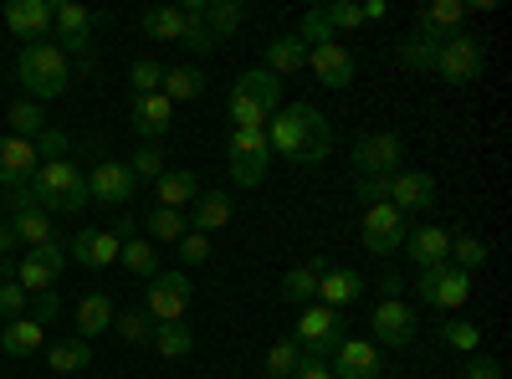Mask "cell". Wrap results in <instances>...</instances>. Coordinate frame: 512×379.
I'll use <instances>...</instances> for the list:
<instances>
[{
    "label": "cell",
    "instance_id": "cell-1",
    "mask_svg": "<svg viewBox=\"0 0 512 379\" xmlns=\"http://www.w3.org/2000/svg\"><path fill=\"white\" fill-rule=\"evenodd\" d=\"M267 144H272V159L282 154L292 164H303V170H313V164L333 154V123L313 103H282L267 123Z\"/></svg>",
    "mask_w": 512,
    "mask_h": 379
},
{
    "label": "cell",
    "instance_id": "cell-2",
    "mask_svg": "<svg viewBox=\"0 0 512 379\" xmlns=\"http://www.w3.org/2000/svg\"><path fill=\"white\" fill-rule=\"evenodd\" d=\"M31 200L47 210V216H82L93 200H88V175L67 159H47V164H36V175H31Z\"/></svg>",
    "mask_w": 512,
    "mask_h": 379
},
{
    "label": "cell",
    "instance_id": "cell-3",
    "mask_svg": "<svg viewBox=\"0 0 512 379\" xmlns=\"http://www.w3.org/2000/svg\"><path fill=\"white\" fill-rule=\"evenodd\" d=\"M16 77H21L31 103H47V98H62L72 88V62L57 41H26L16 57Z\"/></svg>",
    "mask_w": 512,
    "mask_h": 379
},
{
    "label": "cell",
    "instance_id": "cell-4",
    "mask_svg": "<svg viewBox=\"0 0 512 379\" xmlns=\"http://www.w3.org/2000/svg\"><path fill=\"white\" fill-rule=\"evenodd\" d=\"M190 303H195L190 272H154V277L144 282V313H149L154 323H185Z\"/></svg>",
    "mask_w": 512,
    "mask_h": 379
},
{
    "label": "cell",
    "instance_id": "cell-5",
    "mask_svg": "<svg viewBox=\"0 0 512 379\" xmlns=\"http://www.w3.org/2000/svg\"><path fill=\"white\" fill-rule=\"evenodd\" d=\"M226 159H231V175L241 190H256L272 170V144H267V129H231L226 139Z\"/></svg>",
    "mask_w": 512,
    "mask_h": 379
},
{
    "label": "cell",
    "instance_id": "cell-6",
    "mask_svg": "<svg viewBox=\"0 0 512 379\" xmlns=\"http://www.w3.org/2000/svg\"><path fill=\"white\" fill-rule=\"evenodd\" d=\"M487 67V47H482V36L472 31H451L441 41V57H436V77L451 82V88H466V82H477Z\"/></svg>",
    "mask_w": 512,
    "mask_h": 379
},
{
    "label": "cell",
    "instance_id": "cell-7",
    "mask_svg": "<svg viewBox=\"0 0 512 379\" xmlns=\"http://www.w3.org/2000/svg\"><path fill=\"white\" fill-rule=\"evenodd\" d=\"M415 298H420L425 308H436V313H456V308H466V298H472V272L441 262V267H431V272H420Z\"/></svg>",
    "mask_w": 512,
    "mask_h": 379
},
{
    "label": "cell",
    "instance_id": "cell-8",
    "mask_svg": "<svg viewBox=\"0 0 512 379\" xmlns=\"http://www.w3.org/2000/svg\"><path fill=\"white\" fill-rule=\"evenodd\" d=\"M344 339H349L344 318H338L333 308H323V303H308L303 318H297V333H292V344L303 349V354H313V359H333V349L344 344Z\"/></svg>",
    "mask_w": 512,
    "mask_h": 379
},
{
    "label": "cell",
    "instance_id": "cell-9",
    "mask_svg": "<svg viewBox=\"0 0 512 379\" xmlns=\"http://www.w3.org/2000/svg\"><path fill=\"white\" fill-rule=\"evenodd\" d=\"M62 272H67V241L62 236L47 241V246H31L26 257L16 262V282L31 292V298H36V292H52Z\"/></svg>",
    "mask_w": 512,
    "mask_h": 379
},
{
    "label": "cell",
    "instance_id": "cell-10",
    "mask_svg": "<svg viewBox=\"0 0 512 379\" xmlns=\"http://www.w3.org/2000/svg\"><path fill=\"white\" fill-rule=\"evenodd\" d=\"M6 221H11V231H16V241H21L26 251H31V246H47V241H57L52 216H47V210H41V205L31 200V190H26V185L6 195Z\"/></svg>",
    "mask_w": 512,
    "mask_h": 379
},
{
    "label": "cell",
    "instance_id": "cell-11",
    "mask_svg": "<svg viewBox=\"0 0 512 379\" xmlns=\"http://www.w3.org/2000/svg\"><path fill=\"white\" fill-rule=\"evenodd\" d=\"M349 159H354V175H400L405 139L400 134H359Z\"/></svg>",
    "mask_w": 512,
    "mask_h": 379
},
{
    "label": "cell",
    "instance_id": "cell-12",
    "mask_svg": "<svg viewBox=\"0 0 512 379\" xmlns=\"http://www.w3.org/2000/svg\"><path fill=\"white\" fill-rule=\"evenodd\" d=\"M369 328H374L369 344H384V349H405V344H415V333H420L415 308L405 298H379V308L369 313Z\"/></svg>",
    "mask_w": 512,
    "mask_h": 379
},
{
    "label": "cell",
    "instance_id": "cell-13",
    "mask_svg": "<svg viewBox=\"0 0 512 379\" xmlns=\"http://www.w3.org/2000/svg\"><path fill=\"white\" fill-rule=\"evenodd\" d=\"M359 231H364V246L374 251V257H395V251H405L410 221L400 216L395 205H369L364 221H359Z\"/></svg>",
    "mask_w": 512,
    "mask_h": 379
},
{
    "label": "cell",
    "instance_id": "cell-14",
    "mask_svg": "<svg viewBox=\"0 0 512 379\" xmlns=\"http://www.w3.org/2000/svg\"><path fill=\"white\" fill-rule=\"evenodd\" d=\"M139 190L134 170H128V159H103L93 164V175H88V200L93 205H128Z\"/></svg>",
    "mask_w": 512,
    "mask_h": 379
},
{
    "label": "cell",
    "instance_id": "cell-15",
    "mask_svg": "<svg viewBox=\"0 0 512 379\" xmlns=\"http://www.w3.org/2000/svg\"><path fill=\"white\" fill-rule=\"evenodd\" d=\"M308 72L323 82V88L344 93L349 82L359 77V62H354V52L344 47V41H323V47H313V52H308Z\"/></svg>",
    "mask_w": 512,
    "mask_h": 379
},
{
    "label": "cell",
    "instance_id": "cell-16",
    "mask_svg": "<svg viewBox=\"0 0 512 379\" xmlns=\"http://www.w3.org/2000/svg\"><path fill=\"white\" fill-rule=\"evenodd\" d=\"M118 251H123V241H118L113 231L82 226V231H72V241H67V262L88 267V272H103V267H113V262H118Z\"/></svg>",
    "mask_w": 512,
    "mask_h": 379
},
{
    "label": "cell",
    "instance_id": "cell-17",
    "mask_svg": "<svg viewBox=\"0 0 512 379\" xmlns=\"http://www.w3.org/2000/svg\"><path fill=\"white\" fill-rule=\"evenodd\" d=\"M333 379H384V359H379V344L369 339H344L328 359Z\"/></svg>",
    "mask_w": 512,
    "mask_h": 379
},
{
    "label": "cell",
    "instance_id": "cell-18",
    "mask_svg": "<svg viewBox=\"0 0 512 379\" xmlns=\"http://www.w3.org/2000/svg\"><path fill=\"white\" fill-rule=\"evenodd\" d=\"M36 144L31 139H16V134H0V190H21V185H31V175H36Z\"/></svg>",
    "mask_w": 512,
    "mask_h": 379
},
{
    "label": "cell",
    "instance_id": "cell-19",
    "mask_svg": "<svg viewBox=\"0 0 512 379\" xmlns=\"http://www.w3.org/2000/svg\"><path fill=\"white\" fill-rule=\"evenodd\" d=\"M93 11L77 6V0H52V31H57V47L67 52H88V31H93Z\"/></svg>",
    "mask_w": 512,
    "mask_h": 379
},
{
    "label": "cell",
    "instance_id": "cell-20",
    "mask_svg": "<svg viewBox=\"0 0 512 379\" xmlns=\"http://www.w3.org/2000/svg\"><path fill=\"white\" fill-rule=\"evenodd\" d=\"M128 118H134V134H139L144 144H159L169 129H175V103H169L164 93H144V98H134Z\"/></svg>",
    "mask_w": 512,
    "mask_h": 379
},
{
    "label": "cell",
    "instance_id": "cell-21",
    "mask_svg": "<svg viewBox=\"0 0 512 379\" xmlns=\"http://www.w3.org/2000/svg\"><path fill=\"white\" fill-rule=\"evenodd\" d=\"M390 205L400 210V216H410V210H431L436 205V180L425 175V170L390 175Z\"/></svg>",
    "mask_w": 512,
    "mask_h": 379
},
{
    "label": "cell",
    "instance_id": "cell-22",
    "mask_svg": "<svg viewBox=\"0 0 512 379\" xmlns=\"http://www.w3.org/2000/svg\"><path fill=\"white\" fill-rule=\"evenodd\" d=\"M231 216H236V200H231V190H200V195H195V205L185 210L190 231H200V236H210V231L231 226Z\"/></svg>",
    "mask_w": 512,
    "mask_h": 379
},
{
    "label": "cell",
    "instance_id": "cell-23",
    "mask_svg": "<svg viewBox=\"0 0 512 379\" xmlns=\"http://www.w3.org/2000/svg\"><path fill=\"white\" fill-rule=\"evenodd\" d=\"M405 257H410L420 272H431V267L451 262V231H441V226H410Z\"/></svg>",
    "mask_w": 512,
    "mask_h": 379
},
{
    "label": "cell",
    "instance_id": "cell-24",
    "mask_svg": "<svg viewBox=\"0 0 512 379\" xmlns=\"http://www.w3.org/2000/svg\"><path fill=\"white\" fill-rule=\"evenodd\" d=\"M6 26L21 41H47V31H52V0H11V6H6Z\"/></svg>",
    "mask_w": 512,
    "mask_h": 379
},
{
    "label": "cell",
    "instance_id": "cell-25",
    "mask_svg": "<svg viewBox=\"0 0 512 379\" xmlns=\"http://www.w3.org/2000/svg\"><path fill=\"white\" fill-rule=\"evenodd\" d=\"M441 31H431V26H420L415 21V31L405 36V41H395V57L410 67V72H436V57H441Z\"/></svg>",
    "mask_w": 512,
    "mask_h": 379
},
{
    "label": "cell",
    "instance_id": "cell-26",
    "mask_svg": "<svg viewBox=\"0 0 512 379\" xmlns=\"http://www.w3.org/2000/svg\"><path fill=\"white\" fill-rule=\"evenodd\" d=\"M41 349H47V328H41L31 313H21V318H11L6 328H0V354L31 359V354H41Z\"/></svg>",
    "mask_w": 512,
    "mask_h": 379
},
{
    "label": "cell",
    "instance_id": "cell-27",
    "mask_svg": "<svg viewBox=\"0 0 512 379\" xmlns=\"http://www.w3.org/2000/svg\"><path fill=\"white\" fill-rule=\"evenodd\" d=\"M359 292H364V277L354 272V267H328L323 277H318V303L323 308H349V303H359Z\"/></svg>",
    "mask_w": 512,
    "mask_h": 379
},
{
    "label": "cell",
    "instance_id": "cell-28",
    "mask_svg": "<svg viewBox=\"0 0 512 379\" xmlns=\"http://www.w3.org/2000/svg\"><path fill=\"white\" fill-rule=\"evenodd\" d=\"M328 267H333V262L318 257V262H308V267L282 272V282H277V303H318V277H323Z\"/></svg>",
    "mask_w": 512,
    "mask_h": 379
},
{
    "label": "cell",
    "instance_id": "cell-29",
    "mask_svg": "<svg viewBox=\"0 0 512 379\" xmlns=\"http://www.w3.org/2000/svg\"><path fill=\"white\" fill-rule=\"evenodd\" d=\"M41 354H47V369H52V374H82V369L93 364V344L77 339V333H67V339H52Z\"/></svg>",
    "mask_w": 512,
    "mask_h": 379
},
{
    "label": "cell",
    "instance_id": "cell-30",
    "mask_svg": "<svg viewBox=\"0 0 512 379\" xmlns=\"http://www.w3.org/2000/svg\"><path fill=\"white\" fill-rule=\"evenodd\" d=\"M113 298H108V292H88V298H82L77 303V339H98V333H113Z\"/></svg>",
    "mask_w": 512,
    "mask_h": 379
},
{
    "label": "cell",
    "instance_id": "cell-31",
    "mask_svg": "<svg viewBox=\"0 0 512 379\" xmlns=\"http://www.w3.org/2000/svg\"><path fill=\"white\" fill-rule=\"evenodd\" d=\"M303 67H308V47H303V36H297V31H282L277 41H267V72L272 77H292Z\"/></svg>",
    "mask_w": 512,
    "mask_h": 379
},
{
    "label": "cell",
    "instance_id": "cell-32",
    "mask_svg": "<svg viewBox=\"0 0 512 379\" xmlns=\"http://www.w3.org/2000/svg\"><path fill=\"white\" fill-rule=\"evenodd\" d=\"M195 195H200V185H195V170H164V175L154 180V205H169V210H190V205H195Z\"/></svg>",
    "mask_w": 512,
    "mask_h": 379
},
{
    "label": "cell",
    "instance_id": "cell-33",
    "mask_svg": "<svg viewBox=\"0 0 512 379\" xmlns=\"http://www.w3.org/2000/svg\"><path fill=\"white\" fill-rule=\"evenodd\" d=\"M231 93H241V98H251V103H262L267 113H277V108H282V77H272L267 67H251V72L236 77Z\"/></svg>",
    "mask_w": 512,
    "mask_h": 379
},
{
    "label": "cell",
    "instance_id": "cell-34",
    "mask_svg": "<svg viewBox=\"0 0 512 379\" xmlns=\"http://www.w3.org/2000/svg\"><path fill=\"white\" fill-rule=\"evenodd\" d=\"M185 231H190L185 210H169V205H154L149 221H144V241H154V246H175Z\"/></svg>",
    "mask_w": 512,
    "mask_h": 379
},
{
    "label": "cell",
    "instance_id": "cell-35",
    "mask_svg": "<svg viewBox=\"0 0 512 379\" xmlns=\"http://www.w3.org/2000/svg\"><path fill=\"white\" fill-rule=\"evenodd\" d=\"M154 354L159 359H190L195 354V328H185V323H154Z\"/></svg>",
    "mask_w": 512,
    "mask_h": 379
},
{
    "label": "cell",
    "instance_id": "cell-36",
    "mask_svg": "<svg viewBox=\"0 0 512 379\" xmlns=\"http://www.w3.org/2000/svg\"><path fill=\"white\" fill-rule=\"evenodd\" d=\"M159 93H164L169 103H195V98L205 93V72H200V67H169Z\"/></svg>",
    "mask_w": 512,
    "mask_h": 379
},
{
    "label": "cell",
    "instance_id": "cell-37",
    "mask_svg": "<svg viewBox=\"0 0 512 379\" xmlns=\"http://www.w3.org/2000/svg\"><path fill=\"white\" fill-rule=\"evenodd\" d=\"M144 36H154V41H175L180 47V36H185V16H180V6H154V11H144Z\"/></svg>",
    "mask_w": 512,
    "mask_h": 379
},
{
    "label": "cell",
    "instance_id": "cell-38",
    "mask_svg": "<svg viewBox=\"0 0 512 379\" xmlns=\"http://www.w3.org/2000/svg\"><path fill=\"white\" fill-rule=\"evenodd\" d=\"M466 11H472V6H461V0H431V6H425L415 21L431 26V31H441V36H451V31H461Z\"/></svg>",
    "mask_w": 512,
    "mask_h": 379
},
{
    "label": "cell",
    "instance_id": "cell-39",
    "mask_svg": "<svg viewBox=\"0 0 512 379\" xmlns=\"http://www.w3.org/2000/svg\"><path fill=\"white\" fill-rule=\"evenodd\" d=\"M118 262L128 267V272H134V277H154L159 272V246L154 241H144V236H134V241H123V251H118Z\"/></svg>",
    "mask_w": 512,
    "mask_h": 379
},
{
    "label": "cell",
    "instance_id": "cell-40",
    "mask_svg": "<svg viewBox=\"0 0 512 379\" xmlns=\"http://www.w3.org/2000/svg\"><path fill=\"white\" fill-rule=\"evenodd\" d=\"M241 21H246V6H241V0H210V6H205V31L216 36V41H226Z\"/></svg>",
    "mask_w": 512,
    "mask_h": 379
},
{
    "label": "cell",
    "instance_id": "cell-41",
    "mask_svg": "<svg viewBox=\"0 0 512 379\" xmlns=\"http://www.w3.org/2000/svg\"><path fill=\"white\" fill-rule=\"evenodd\" d=\"M6 123H11L16 139H36L41 129H47V113H41V103H31V98H16L6 108Z\"/></svg>",
    "mask_w": 512,
    "mask_h": 379
},
{
    "label": "cell",
    "instance_id": "cell-42",
    "mask_svg": "<svg viewBox=\"0 0 512 379\" xmlns=\"http://www.w3.org/2000/svg\"><path fill=\"white\" fill-rule=\"evenodd\" d=\"M487 241L482 236H451V267H461V272H477V267H487Z\"/></svg>",
    "mask_w": 512,
    "mask_h": 379
},
{
    "label": "cell",
    "instance_id": "cell-43",
    "mask_svg": "<svg viewBox=\"0 0 512 379\" xmlns=\"http://www.w3.org/2000/svg\"><path fill=\"white\" fill-rule=\"evenodd\" d=\"M226 113H231V129H267V123H272V113H267L262 103H251V98H241V93L226 98Z\"/></svg>",
    "mask_w": 512,
    "mask_h": 379
},
{
    "label": "cell",
    "instance_id": "cell-44",
    "mask_svg": "<svg viewBox=\"0 0 512 379\" xmlns=\"http://www.w3.org/2000/svg\"><path fill=\"white\" fill-rule=\"evenodd\" d=\"M164 62H154V57H139L134 67H128V88H134V98H144V93H159L164 88Z\"/></svg>",
    "mask_w": 512,
    "mask_h": 379
},
{
    "label": "cell",
    "instance_id": "cell-45",
    "mask_svg": "<svg viewBox=\"0 0 512 379\" xmlns=\"http://www.w3.org/2000/svg\"><path fill=\"white\" fill-rule=\"evenodd\" d=\"M297 364H303V349H297L292 339H277V344L267 349V379H292Z\"/></svg>",
    "mask_w": 512,
    "mask_h": 379
},
{
    "label": "cell",
    "instance_id": "cell-46",
    "mask_svg": "<svg viewBox=\"0 0 512 379\" xmlns=\"http://www.w3.org/2000/svg\"><path fill=\"white\" fill-rule=\"evenodd\" d=\"M113 328H118V339H123V344H149V339H154V318H149L144 308L118 313V318H113Z\"/></svg>",
    "mask_w": 512,
    "mask_h": 379
},
{
    "label": "cell",
    "instance_id": "cell-47",
    "mask_svg": "<svg viewBox=\"0 0 512 379\" xmlns=\"http://www.w3.org/2000/svg\"><path fill=\"white\" fill-rule=\"evenodd\" d=\"M297 36H303V47H308V52H313V47H323V41H333V26H328L323 6L303 11V21H297Z\"/></svg>",
    "mask_w": 512,
    "mask_h": 379
},
{
    "label": "cell",
    "instance_id": "cell-48",
    "mask_svg": "<svg viewBox=\"0 0 512 379\" xmlns=\"http://www.w3.org/2000/svg\"><path fill=\"white\" fill-rule=\"evenodd\" d=\"M323 16H328L333 36H338V31H359V26H364V6H354V0H328Z\"/></svg>",
    "mask_w": 512,
    "mask_h": 379
},
{
    "label": "cell",
    "instance_id": "cell-49",
    "mask_svg": "<svg viewBox=\"0 0 512 379\" xmlns=\"http://www.w3.org/2000/svg\"><path fill=\"white\" fill-rule=\"evenodd\" d=\"M441 333H446V344L461 349V354H477V349H482V328H477V323H466V318H451Z\"/></svg>",
    "mask_w": 512,
    "mask_h": 379
},
{
    "label": "cell",
    "instance_id": "cell-50",
    "mask_svg": "<svg viewBox=\"0 0 512 379\" xmlns=\"http://www.w3.org/2000/svg\"><path fill=\"white\" fill-rule=\"evenodd\" d=\"M354 200L359 205H390V175H354Z\"/></svg>",
    "mask_w": 512,
    "mask_h": 379
},
{
    "label": "cell",
    "instance_id": "cell-51",
    "mask_svg": "<svg viewBox=\"0 0 512 379\" xmlns=\"http://www.w3.org/2000/svg\"><path fill=\"white\" fill-rule=\"evenodd\" d=\"M128 170H134V180H149V185H154V180L164 175V149H159V144H144L134 159H128Z\"/></svg>",
    "mask_w": 512,
    "mask_h": 379
},
{
    "label": "cell",
    "instance_id": "cell-52",
    "mask_svg": "<svg viewBox=\"0 0 512 379\" xmlns=\"http://www.w3.org/2000/svg\"><path fill=\"white\" fill-rule=\"evenodd\" d=\"M175 257H180V267H200V262H210V236L185 231V236L175 241Z\"/></svg>",
    "mask_w": 512,
    "mask_h": 379
},
{
    "label": "cell",
    "instance_id": "cell-53",
    "mask_svg": "<svg viewBox=\"0 0 512 379\" xmlns=\"http://www.w3.org/2000/svg\"><path fill=\"white\" fill-rule=\"evenodd\" d=\"M26 308H31V292H26L21 282H0V323L21 318Z\"/></svg>",
    "mask_w": 512,
    "mask_h": 379
},
{
    "label": "cell",
    "instance_id": "cell-54",
    "mask_svg": "<svg viewBox=\"0 0 512 379\" xmlns=\"http://www.w3.org/2000/svg\"><path fill=\"white\" fill-rule=\"evenodd\" d=\"M31 144H36V159H41V164H47V159H67V149H72V144H67V134H62V129H52V123H47V129H41Z\"/></svg>",
    "mask_w": 512,
    "mask_h": 379
},
{
    "label": "cell",
    "instance_id": "cell-55",
    "mask_svg": "<svg viewBox=\"0 0 512 379\" xmlns=\"http://www.w3.org/2000/svg\"><path fill=\"white\" fill-rule=\"evenodd\" d=\"M180 47H185V52H195V57H210V52L221 47V41L205 31V21H185V36H180Z\"/></svg>",
    "mask_w": 512,
    "mask_h": 379
},
{
    "label": "cell",
    "instance_id": "cell-56",
    "mask_svg": "<svg viewBox=\"0 0 512 379\" xmlns=\"http://www.w3.org/2000/svg\"><path fill=\"white\" fill-rule=\"evenodd\" d=\"M461 379H502V364H497L492 354H482V349H477L472 359L461 364Z\"/></svg>",
    "mask_w": 512,
    "mask_h": 379
},
{
    "label": "cell",
    "instance_id": "cell-57",
    "mask_svg": "<svg viewBox=\"0 0 512 379\" xmlns=\"http://www.w3.org/2000/svg\"><path fill=\"white\" fill-rule=\"evenodd\" d=\"M31 318H36L41 328H52V323L62 318V303H57V292H36V298H31Z\"/></svg>",
    "mask_w": 512,
    "mask_h": 379
},
{
    "label": "cell",
    "instance_id": "cell-58",
    "mask_svg": "<svg viewBox=\"0 0 512 379\" xmlns=\"http://www.w3.org/2000/svg\"><path fill=\"white\" fill-rule=\"evenodd\" d=\"M292 379H333V369H328V359L303 354V364H297V374H292Z\"/></svg>",
    "mask_w": 512,
    "mask_h": 379
},
{
    "label": "cell",
    "instance_id": "cell-59",
    "mask_svg": "<svg viewBox=\"0 0 512 379\" xmlns=\"http://www.w3.org/2000/svg\"><path fill=\"white\" fill-rule=\"evenodd\" d=\"M21 241H16V231H11V221H0V257H11Z\"/></svg>",
    "mask_w": 512,
    "mask_h": 379
},
{
    "label": "cell",
    "instance_id": "cell-60",
    "mask_svg": "<svg viewBox=\"0 0 512 379\" xmlns=\"http://www.w3.org/2000/svg\"><path fill=\"white\" fill-rule=\"evenodd\" d=\"M108 231H113L118 241H134V216H118V221H113Z\"/></svg>",
    "mask_w": 512,
    "mask_h": 379
},
{
    "label": "cell",
    "instance_id": "cell-61",
    "mask_svg": "<svg viewBox=\"0 0 512 379\" xmlns=\"http://www.w3.org/2000/svg\"><path fill=\"white\" fill-rule=\"evenodd\" d=\"M384 11H390L384 0H369V6H364V21H384Z\"/></svg>",
    "mask_w": 512,
    "mask_h": 379
}]
</instances>
